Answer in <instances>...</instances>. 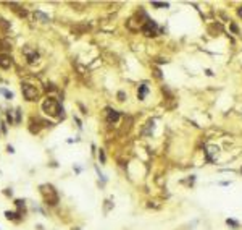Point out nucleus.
<instances>
[{"instance_id": "7ed1b4c3", "label": "nucleus", "mask_w": 242, "mask_h": 230, "mask_svg": "<svg viewBox=\"0 0 242 230\" xmlns=\"http://www.w3.org/2000/svg\"><path fill=\"white\" fill-rule=\"evenodd\" d=\"M23 94L28 101H36V97H37V89L34 86H31V84L24 83L23 84Z\"/></svg>"}, {"instance_id": "1a4fd4ad", "label": "nucleus", "mask_w": 242, "mask_h": 230, "mask_svg": "<svg viewBox=\"0 0 242 230\" xmlns=\"http://www.w3.org/2000/svg\"><path fill=\"white\" fill-rule=\"evenodd\" d=\"M7 49H8V47H7V45H5L2 41H0V55H3V52H5Z\"/></svg>"}, {"instance_id": "f257e3e1", "label": "nucleus", "mask_w": 242, "mask_h": 230, "mask_svg": "<svg viewBox=\"0 0 242 230\" xmlns=\"http://www.w3.org/2000/svg\"><path fill=\"white\" fill-rule=\"evenodd\" d=\"M42 109H44V112L47 115H52V117H58L60 112H62V107H60V104L55 99H47L42 104Z\"/></svg>"}, {"instance_id": "9b49d317", "label": "nucleus", "mask_w": 242, "mask_h": 230, "mask_svg": "<svg viewBox=\"0 0 242 230\" xmlns=\"http://www.w3.org/2000/svg\"><path fill=\"white\" fill-rule=\"evenodd\" d=\"M5 216H7V219H16V214H15V212H8V211H7V212H5Z\"/></svg>"}, {"instance_id": "f03ea898", "label": "nucleus", "mask_w": 242, "mask_h": 230, "mask_svg": "<svg viewBox=\"0 0 242 230\" xmlns=\"http://www.w3.org/2000/svg\"><path fill=\"white\" fill-rule=\"evenodd\" d=\"M142 32H144L145 36H157V32H158V26H157L155 21L152 20H145L144 26H142Z\"/></svg>"}, {"instance_id": "6e6552de", "label": "nucleus", "mask_w": 242, "mask_h": 230, "mask_svg": "<svg viewBox=\"0 0 242 230\" xmlns=\"http://www.w3.org/2000/svg\"><path fill=\"white\" fill-rule=\"evenodd\" d=\"M0 94H3L7 99H11V97H13V94H11L10 91H7V89H0Z\"/></svg>"}, {"instance_id": "39448f33", "label": "nucleus", "mask_w": 242, "mask_h": 230, "mask_svg": "<svg viewBox=\"0 0 242 230\" xmlns=\"http://www.w3.org/2000/svg\"><path fill=\"white\" fill-rule=\"evenodd\" d=\"M11 65V59L8 55H0V66L2 68H8Z\"/></svg>"}, {"instance_id": "9d476101", "label": "nucleus", "mask_w": 242, "mask_h": 230, "mask_svg": "<svg viewBox=\"0 0 242 230\" xmlns=\"http://www.w3.org/2000/svg\"><path fill=\"white\" fill-rule=\"evenodd\" d=\"M152 5L153 7H168V4H163V2H152Z\"/></svg>"}, {"instance_id": "20e7f679", "label": "nucleus", "mask_w": 242, "mask_h": 230, "mask_svg": "<svg viewBox=\"0 0 242 230\" xmlns=\"http://www.w3.org/2000/svg\"><path fill=\"white\" fill-rule=\"evenodd\" d=\"M47 190H48V193L44 190V186H42V193H44V196H45V201H48L50 204H57V201H58V196H57V193L53 191V188L50 185L47 186Z\"/></svg>"}, {"instance_id": "0eeeda50", "label": "nucleus", "mask_w": 242, "mask_h": 230, "mask_svg": "<svg viewBox=\"0 0 242 230\" xmlns=\"http://www.w3.org/2000/svg\"><path fill=\"white\" fill-rule=\"evenodd\" d=\"M147 92H149V87L145 86V84H142L141 87H139V92H137V97L139 99H144L145 96H147Z\"/></svg>"}, {"instance_id": "f8f14e48", "label": "nucleus", "mask_w": 242, "mask_h": 230, "mask_svg": "<svg viewBox=\"0 0 242 230\" xmlns=\"http://www.w3.org/2000/svg\"><path fill=\"white\" fill-rule=\"evenodd\" d=\"M226 222H228L229 225H232V227H237V222H236V220H229V219H228Z\"/></svg>"}, {"instance_id": "423d86ee", "label": "nucleus", "mask_w": 242, "mask_h": 230, "mask_svg": "<svg viewBox=\"0 0 242 230\" xmlns=\"http://www.w3.org/2000/svg\"><path fill=\"white\" fill-rule=\"evenodd\" d=\"M118 119H120V114H118L116 110H108V122L113 123V122H116Z\"/></svg>"}]
</instances>
